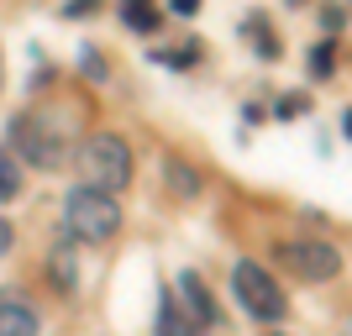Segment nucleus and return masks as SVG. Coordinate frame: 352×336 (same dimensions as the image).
Wrapping results in <instances>:
<instances>
[{
	"mask_svg": "<svg viewBox=\"0 0 352 336\" xmlns=\"http://www.w3.org/2000/svg\"><path fill=\"white\" fill-rule=\"evenodd\" d=\"M79 174H85V190H100L116 200V190L132 184V147L121 142L116 132H95L79 147Z\"/></svg>",
	"mask_w": 352,
	"mask_h": 336,
	"instance_id": "f257e3e1",
	"label": "nucleus"
},
{
	"mask_svg": "<svg viewBox=\"0 0 352 336\" xmlns=\"http://www.w3.org/2000/svg\"><path fill=\"white\" fill-rule=\"evenodd\" d=\"M63 226L74 242H111L121 232V205L100 190H74L63 200Z\"/></svg>",
	"mask_w": 352,
	"mask_h": 336,
	"instance_id": "f03ea898",
	"label": "nucleus"
},
{
	"mask_svg": "<svg viewBox=\"0 0 352 336\" xmlns=\"http://www.w3.org/2000/svg\"><path fill=\"white\" fill-rule=\"evenodd\" d=\"M232 289H236V300H242L248 315H258V321H284V294H279V284H274V273H263L258 263H236Z\"/></svg>",
	"mask_w": 352,
	"mask_h": 336,
	"instance_id": "7ed1b4c3",
	"label": "nucleus"
},
{
	"mask_svg": "<svg viewBox=\"0 0 352 336\" xmlns=\"http://www.w3.org/2000/svg\"><path fill=\"white\" fill-rule=\"evenodd\" d=\"M284 268L300 278H310V284H326V278L342 273V252L331 247V242H284L279 247Z\"/></svg>",
	"mask_w": 352,
	"mask_h": 336,
	"instance_id": "20e7f679",
	"label": "nucleus"
},
{
	"mask_svg": "<svg viewBox=\"0 0 352 336\" xmlns=\"http://www.w3.org/2000/svg\"><path fill=\"white\" fill-rule=\"evenodd\" d=\"M16 147L27 153L37 168H53L63 158V132H43V116H16Z\"/></svg>",
	"mask_w": 352,
	"mask_h": 336,
	"instance_id": "39448f33",
	"label": "nucleus"
},
{
	"mask_svg": "<svg viewBox=\"0 0 352 336\" xmlns=\"http://www.w3.org/2000/svg\"><path fill=\"white\" fill-rule=\"evenodd\" d=\"M37 331H43L37 310L16 294H0V336H37Z\"/></svg>",
	"mask_w": 352,
	"mask_h": 336,
	"instance_id": "423d86ee",
	"label": "nucleus"
},
{
	"mask_svg": "<svg viewBox=\"0 0 352 336\" xmlns=\"http://www.w3.org/2000/svg\"><path fill=\"white\" fill-rule=\"evenodd\" d=\"M179 294H184V315H190L195 310V326H216L221 315H216V305H210V294H206V284H200V273H190V268H184V273H179Z\"/></svg>",
	"mask_w": 352,
	"mask_h": 336,
	"instance_id": "0eeeda50",
	"label": "nucleus"
},
{
	"mask_svg": "<svg viewBox=\"0 0 352 336\" xmlns=\"http://www.w3.org/2000/svg\"><path fill=\"white\" fill-rule=\"evenodd\" d=\"M158 336H200V326H195V315L179 310V300H163L158 305Z\"/></svg>",
	"mask_w": 352,
	"mask_h": 336,
	"instance_id": "6e6552de",
	"label": "nucleus"
},
{
	"mask_svg": "<svg viewBox=\"0 0 352 336\" xmlns=\"http://www.w3.org/2000/svg\"><path fill=\"white\" fill-rule=\"evenodd\" d=\"M121 21H126L132 32H153V27H158V11L142 5V0H126V5H121Z\"/></svg>",
	"mask_w": 352,
	"mask_h": 336,
	"instance_id": "1a4fd4ad",
	"label": "nucleus"
},
{
	"mask_svg": "<svg viewBox=\"0 0 352 336\" xmlns=\"http://www.w3.org/2000/svg\"><path fill=\"white\" fill-rule=\"evenodd\" d=\"M21 194V168H16V158L0 147V200H16Z\"/></svg>",
	"mask_w": 352,
	"mask_h": 336,
	"instance_id": "9d476101",
	"label": "nucleus"
},
{
	"mask_svg": "<svg viewBox=\"0 0 352 336\" xmlns=\"http://www.w3.org/2000/svg\"><path fill=\"white\" fill-rule=\"evenodd\" d=\"M53 284H74V247H53Z\"/></svg>",
	"mask_w": 352,
	"mask_h": 336,
	"instance_id": "9b49d317",
	"label": "nucleus"
},
{
	"mask_svg": "<svg viewBox=\"0 0 352 336\" xmlns=\"http://www.w3.org/2000/svg\"><path fill=\"white\" fill-rule=\"evenodd\" d=\"M168 174H174V194H195V190H200L195 168H184V163H168Z\"/></svg>",
	"mask_w": 352,
	"mask_h": 336,
	"instance_id": "f8f14e48",
	"label": "nucleus"
},
{
	"mask_svg": "<svg viewBox=\"0 0 352 336\" xmlns=\"http://www.w3.org/2000/svg\"><path fill=\"white\" fill-rule=\"evenodd\" d=\"M310 74H331V43H321L310 53Z\"/></svg>",
	"mask_w": 352,
	"mask_h": 336,
	"instance_id": "ddd939ff",
	"label": "nucleus"
},
{
	"mask_svg": "<svg viewBox=\"0 0 352 336\" xmlns=\"http://www.w3.org/2000/svg\"><path fill=\"white\" fill-rule=\"evenodd\" d=\"M168 11H174V16H195L200 5H195V0H168Z\"/></svg>",
	"mask_w": 352,
	"mask_h": 336,
	"instance_id": "4468645a",
	"label": "nucleus"
},
{
	"mask_svg": "<svg viewBox=\"0 0 352 336\" xmlns=\"http://www.w3.org/2000/svg\"><path fill=\"white\" fill-rule=\"evenodd\" d=\"M11 247V226H6V221H0V252Z\"/></svg>",
	"mask_w": 352,
	"mask_h": 336,
	"instance_id": "2eb2a0df",
	"label": "nucleus"
},
{
	"mask_svg": "<svg viewBox=\"0 0 352 336\" xmlns=\"http://www.w3.org/2000/svg\"><path fill=\"white\" fill-rule=\"evenodd\" d=\"M342 126H347V137H352V111H347V116H342Z\"/></svg>",
	"mask_w": 352,
	"mask_h": 336,
	"instance_id": "dca6fc26",
	"label": "nucleus"
}]
</instances>
